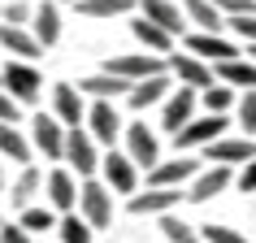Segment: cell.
<instances>
[{"label":"cell","mask_w":256,"mask_h":243,"mask_svg":"<svg viewBox=\"0 0 256 243\" xmlns=\"http://www.w3.org/2000/svg\"><path fill=\"white\" fill-rule=\"evenodd\" d=\"M40 87H44V78L30 61H9V66L0 70V92L9 96V100H18V104H30L40 96Z\"/></svg>","instance_id":"obj_1"},{"label":"cell","mask_w":256,"mask_h":243,"mask_svg":"<svg viewBox=\"0 0 256 243\" xmlns=\"http://www.w3.org/2000/svg\"><path fill=\"white\" fill-rule=\"evenodd\" d=\"M226 113H204V118H191L187 126H178L174 130V144H178V152L182 148H204V144H213V139H222L226 135Z\"/></svg>","instance_id":"obj_2"},{"label":"cell","mask_w":256,"mask_h":243,"mask_svg":"<svg viewBox=\"0 0 256 243\" xmlns=\"http://www.w3.org/2000/svg\"><path fill=\"white\" fill-rule=\"evenodd\" d=\"M78 208H82V222L92 230H100V226H113V196H108V187L104 182H82V191H78Z\"/></svg>","instance_id":"obj_3"},{"label":"cell","mask_w":256,"mask_h":243,"mask_svg":"<svg viewBox=\"0 0 256 243\" xmlns=\"http://www.w3.org/2000/svg\"><path fill=\"white\" fill-rule=\"evenodd\" d=\"M104 74H118L126 82H139L148 74H165V56H152V52H122V56H108Z\"/></svg>","instance_id":"obj_4"},{"label":"cell","mask_w":256,"mask_h":243,"mask_svg":"<svg viewBox=\"0 0 256 243\" xmlns=\"http://www.w3.org/2000/svg\"><path fill=\"white\" fill-rule=\"evenodd\" d=\"M165 70H170V78H178L182 87H191V92L213 87V66H208V61H200V56H191V52H174Z\"/></svg>","instance_id":"obj_5"},{"label":"cell","mask_w":256,"mask_h":243,"mask_svg":"<svg viewBox=\"0 0 256 243\" xmlns=\"http://www.w3.org/2000/svg\"><path fill=\"white\" fill-rule=\"evenodd\" d=\"M126 156H130L135 165H144V170L156 165L161 144H156V135L148 130V122H130V126H126Z\"/></svg>","instance_id":"obj_6"},{"label":"cell","mask_w":256,"mask_h":243,"mask_svg":"<svg viewBox=\"0 0 256 243\" xmlns=\"http://www.w3.org/2000/svg\"><path fill=\"white\" fill-rule=\"evenodd\" d=\"M61 156H66L74 170H78V178H92V174H96V165H100L92 135H82L78 126H74V130H66V148H61Z\"/></svg>","instance_id":"obj_7"},{"label":"cell","mask_w":256,"mask_h":243,"mask_svg":"<svg viewBox=\"0 0 256 243\" xmlns=\"http://www.w3.org/2000/svg\"><path fill=\"white\" fill-rule=\"evenodd\" d=\"M200 174V161L196 156H174V161H156L148 170V182L152 187H182Z\"/></svg>","instance_id":"obj_8"},{"label":"cell","mask_w":256,"mask_h":243,"mask_svg":"<svg viewBox=\"0 0 256 243\" xmlns=\"http://www.w3.org/2000/svg\"><path fill=\"white\" fill-rule=\"evenodd\" d=\"M100 170H104V187L108 191H130L135 196L139 187V165L126 156V152H108L104 161H100Z\"/></svg>","instance_id":"obj_9"},{"label":"cell","mask_w":256,"mask_h":243,"mask_svg":"<svg viewBox=\"0 0 256 243\" xmlns=\"http://www.w3.org/2000/svg\"><path fill=\"white\" fill-rule=\"evenodd\" d=\"M170 87H174V78H170V70L165 74H148V78H139L130 82V92H126V100H130V108H152V104H161L165 96H170Z\"/></svg>","instance_id":"obj_10"},{"label":"cell","mask_w":256,"mask_h":243,"mask_svg":"<svg viewBox=\"0 0 256 243\" xmlns=\"http://www.w3.org/2000/svg\"><path fill=\"white\" fill-rule=\"evenodd\" d=\"M82 122L92 126V144H113L122 135V118H118V108H113V100H96Z\"/></svg>","instance_id":"obj_11"},{"label":"cell","mask_w":256,"mask_h":243,"mask_svg":"<svg viewBox=\"0 0 256 243\" xmlns=\"http://www.w3.org/2000/svg\"><path fill=\"white\" fill-rule=\"evenodd\" d=\"M196 118V92L191 87H174V92L165 96V108H161V126L174 135L178 126H187Z\"/></svg>","instance_id":"obj_12"},{"label":"cell","mask_w":256,"mask_h":243,"mask_svg":"<svg viewBox=\"0 0 256 243\" xmlns=\"http://www.w3.org/2000/svg\"><path fill=\"white\" fill-rule=\"evenodd\" d=\"M178 200H182V187H152V191H135V196H130V213H135V217L170 213Z\"/></svg>","instance_id":"obj_13"},{"label":"cell","mask_w":256,"mask_h":243,"mask_svg":"<svg viewBox=\"0 0 256 243\" xmlns=\"http://www.w3.org/2000/svg\"><path fill=\"white\" fill-rule=\"evenodd\" d=\"M30 144L48 156V161H61V148H66V126L56 118H35V126H30Z\"/></svg>","instance_id":"obj_14"},{"label":"cell","mask_w":256,"mask_h":243,"mask_svg":"<svg viewBox=\"0 0 256 243\" xmlns=\"http://www.w3.org/2000/svg\"><path fill=\"white\" fill-rule=\"evenodd\" d=\"M234 182V174H230V165H213V170H204V174L191 178V191H182L187 200L204 204V200H213V196H222V191Z\"/></svg>","instance_id":"obj_15"},{"label":"cell","mask_w":256,"mask_h":243,"mask_svg":"<svg viewBox=\"0 0 256 243\" xmlns=\"http://www.w3.org/2000/svg\"><path fill=\"white\" fill-rule=\"evenodd\" d=\"M52 113L61 126H78L82 118H87V100L78 96V87H70V82H56V92H52Z\"/></svg>","instance_id":"obj_16"},{"label":"cell","mask_w":256,"mask_h":243,"mask_svg":"<svg viewBox=\"0 0 256 243\" xmlns=\"http://www.w3.org/2000/svg\"><path fill=\"white\" fill-rule=\"evenodd\" d=\"M204 156H213V165H239V161H252L256 156V139H213V144H204Z\"/></svg>","instance_id":"obj_17"},{"label":"cell","mask_w":256,"mask_h":243,"mask_svg":"<svg viewBox=\"0 0 256 243\" xmlns=\"http://www.w3.org/2000/svg\"><path fill=\"white\" fill-rule=\"evenodd\" d=\"M139 9H144V18H148L152 26H161L165 35H174V40L187 30V18H182V9H178L174 0H144Z\"/></svg>","instance_id":"obj_18"},{"label":"cell","mask_w":256,"mask_h":243,"mask_svg":"<svg viewBox=\"0 0 256 243\" xmlns=\"http://www.w3.org/2000/svg\"><path fill=\"white\" fill-rule=\"evenodd\" d=\"M187 48H191V56H200V61H234V56H239V48H234L226 35H204V30L187 35Z\"/></svg>","instance_id":"obj_19"},{"label":"cell","mask_w":256,"mask_h":243,"mask_svg":"<svg viewBox=\"0 0 256 243\" xmlns=\"http://www.w3.org/2000/svg\"><path fill=\"white\" fill-rule=\"evenodd\" d=\"M30 35H35V44L40 48H52L56 40H61V9H56L52 0H44L40 9H30Z\"/></svg>","instance_id":"obj_20"},{"label":"cell","mask_w":256,"mask_h":243,"mask_svg":"<svg viewBox=\"0 0 256 243\" xmlns=\"http://www.w3.org/2000/svg\"><path fill=\"white\" fill-rule=\"evenodd\" d=\"M48 204H52L56 213H74V204H78V182L70 170H56L48 178Z\"/></svg>","instance_id":"obj_21"},{"label":"cell","mask_w":256,"mask_h":243,"mask_svg":"<svg viewBox=\"0 0 256 243\" xmlns=\"http://www.w3.org/2000/svg\"><path fill=\"white\" fill-rule=\"evenodd\" d=\"M213 78H222L226 87H248V92H256V66H252V61H243V56H234V61H217Z\"/></svg>","instance_id":"obj_22"},{"label":"cell","mask_w":256,"mask_h":243,"mask_svg":"<svg viewBox=\"0 0 256 243\" xmlns=\"http://www.w3.org/2000/svg\"><path fill=\"white\" fill-rule=\"evenodd\" d=\"M126 92H130V82L118 78V74H92V78L78 82V96H96V100H118Z\"/></svg>","instance_id":"obj_23"},{"label":"cell","mask_w":256,"mask_h":243,"mask_svg":"<svg viewBox=\"0 0 256 243\" xmlns=\"http://www.w3.org/2000/svg\"><path fill=\"white\" fill-rule=\"evenodd\" d=\"M130 30H135V40L144 44V48H148L152 56H165V52H174V35H165L161 26H152L148 18H135V22H130Z\"/></svg>","instance_id":"obj_24"},{"label":"cell","mask_w":256,"mask_h":243,"mask_svg":"<svg viewBox=\"0 0 256 243\" xmlns=\"http://www.w3.org/2000/svg\"><path fill=\"white\" fill-rule=\"evenodd\" d=\"M0 44H4V52L22 56V61H35L40 56V44H35V35L26 26H0Z\"/></svg>","instance_id":"obj_25"},{"label":"cell","mask_w":256,"mask_h":243,"mask_svg":"<svg viewBox=\"0 0 256 243\" xmlns=\"http://www.w3.org/2000/svg\"><path fill=\"white\" fill-rule=\"evenodd\" d=\"M0 156H9L18 165H30V139L22 130H14L9 122H0Z\"/></svg>","instance_id":"obj_26"},{"label":"cell","mask_w":256,"mask_h":243,"mask_svg":"<svg viewBox=\"0 0 256 243\" xmlns=\"http://www.w3.org/2000/svg\"><path fill=\"white\" fill-rule=\"evenodd\" d=\"M187 18L204 30V35H222V26H226V18L213 9V0H187Z\"/></svg>","instance_id":"obj_27"},{"label":"cell","mask_w":256,"mask_h":243,"mask_svg":"<svg viewBox=\"0 0 256 243\" xmlns=\"http://www.w3.org/2000/svg\"><path fill=\"white\" fill-rule=\"evenodd\" d=\"M135 0H78V14L82 18H118V14H130Z\"/></svg>","instance_id":"obj_28"},{"label":"cell","mask_w":256,"mask_h":243,"mask_svg":"<svg viewBox=\"0 0 256 243\" xmlns=\"http://www.w3.org/2000/svg\"><path fill=\"white\" fill-rule=\"evenodd\" d=\"M40 182H44V174L35 170V165H26V170H22V178L14 182V191H9V200H14L18 208H30V196L40 191Z\"/></svg>","instance_id":"obj_29"},{"label":"cell","mask_w":256,"mask_h":243,"mask_svg":"<svg viewBox=\"0 0 256 243\" xmlns=\"http://www.w3.org/2000/svg\"><path fill=\"white\" fill-rule=\"evenodd\" d=\"M196 100H204V108H208V113H226V108L234 104V87H226V82H213V87L196 92Z\"/></svg>","instance_id":"obj_30"},{"label":"cell","mask_w":256,"mask_h":243,"mask_svg":"<svg viewBox=\"0 0 256 243\" xmlns=\"http://www.w3.org/2000/svg\"><path fill=\"white\" fill-rule=\"evenodd\" d=\"M56 230H61V243H92V226H87L78 213H61Z\"/></svg>","instance_id":"obj_31"},{"label":"cell","mask_w":256,"mask_h":243,"mask_svg":"<svg viewBox=\"0 0 256 243\" xmlns=\"http://www.w3.org/2000/svg\"><path fill=\"white\" fill-rule=\"evenodd\" d=\"M30 4L26 0H0V26H26Z\"/></svg>","instance_id":"obj_32"},{"label":"cell","mask_w":256,"mask_h":243,"mask_svg":"<svg viewBox=\"0 0 256 243\" xmlns=\"http://www.w3.org/2000/svg\"><path fill=\"white\" fill-rule=\"evenodd\" d=\"M18 226L26 230V234H35V230H52L56 217H52V208H22V222Z\"/></svg>","instance_id":"obj_33"},{"label":"cell","mask_w":256,"mask_h":243,"mask_svg":"<svg viewBox=\"0 0 256 243\" xmlns=\"http://www.w3.org/2000/svg\"><path fill=\"white\" fill-rule=\"evenodd\" d=\"M161 230H165V239H170V243H200V230H191L187 222H178V217H165Z\"/></svg>","instance_id":"obj_34"},{"label":"cell","mask_w":256,"mask_h":243,"mask_svg":"<svg viewBox=\"0 0 256 243\" xmlns=\"http://www.w3.org/2000/svg\"><path fill=\"white\" fill-rule=\"evenodd\" d=\"M200 239H204V243H248V239H243V234H239L234 226H217V222L200 230Z\"/></svg>","instance_id":"obj_35"},{"label":"cell","mask_w":256,"mask_h":243,"mask_svg":"<svg viewBox=\"0 0 256 243\" xmlns=\"http://www.w3.org/2000/svg\"><path fill=\"white\" fill-rule=\"evenodd\" d=\"M239 126L248 130V139L256 135V92H248V96L239 100Z\"/></svg>","instance_id":"obj_36"},{"label":"cell","mask_w":256,"mask_h":243,"mask_svg":"<svg viewBox=\"0 0 256 243\" xmlns=\"http://www.w3.org/2000/svg\"><path fill=\"white\" fill-rule=\"evenodd\" d=\"M213 9L222 18H239V14H256V0H213Z\"/></svg>","instance_id":"obj_37"},{"label":"cell","mask_w":256,"mask_h":243,"mask_svg":"<svg viewBox=\"0 0 256 243\" xmlns=\"http://www.w3.org/2000/svg\"><path fill=\"white\" fill-rule=\"evenodd\" d=\"M226 26L234 35H243L248 44H256V14H239V18H226Z\"/></svg>","instance_id":"obj_38"},{"label":"cell","mask_w":256,"mask_h":243,"mask_svg":"<svg viewBox=\"0 0 256 243\" xmlns=\"http://www.w3.org/2000/svg\"><path fill=\"white\" fill-rule=\"evenodd\" d=\"M0 243H30V234L22 226H4V222H0Z\"/></svg>","instance_id":"obj_39"},{"label":"cell","mask_w":256,"mask_h":243,"mask_svg":"<svg viewBox=\"0 0 256 243\" xmlns=\"http://www.w3.org/2000/svg\"><path fill=\"white\" fill-rule=\"evenodd\" d=\"M239 191H256V156L243 161V174H239Z\"/></svg>","instance_id":"obj_40"},{"label":"cell","mask_w":256,"mask_h":243,"mask_svg":"<svg viewBox=\"0 0 256 243\" xmlns=\"http://www.w3.org/2000/svg\"><path fill=\"white\" fill-rule=\"evenodd\" d=\"M0 122H9V126L18 122V100H9L4 92H0Z\"/></svg>","instance_id":"obj_41"},{"label":"cell","mask_w":256,"mask_h":243,"mask_svg":"<svg viewBox=\"0 0 256 243\" xmlns=\"http://www.w3.org/2000/svg\"><path fill=\"white\" fill-rule=\"evenodd\" d=\"M248 61H252V66H256V44H252V48H248Z\"/></svg>","instance_id":"obj_42"},{"label":"cell","mask_w":256,"mask_h":243,"mask_svg":"<svg viewBox=\"0 0 256 243\" xmlns=\"http://www.w3.org/2000/svg\"><path fill=\"white\" fill-rule=\"evenodd\" d=\"M0 187H4V170H0Z\"/></svg>","instance_id":"obj_43"},{"label":"cell","mask_w":256,"mask_h":243,"mask_svg":"<svg viewBox=\"0 0 256 243\" xmlns=\"http://www.w3.org/2000/svg\"><path fill=\"white\" fill-rule=\"evenodd\" d=\"M66 4H78V0H66Z\"/></svg>","instance_id":"obj_44"}]
</instances>
